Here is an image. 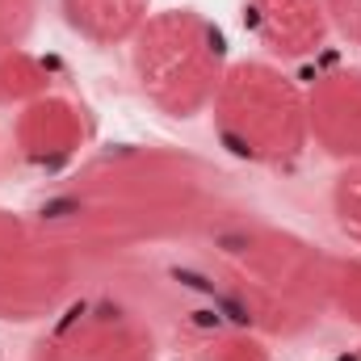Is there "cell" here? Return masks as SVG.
<instances>
[{
	"instance_id": "6da1fadb",
	"label": "cell",
	"mask_w": 361,
	"mask_h": 361,
	"mask_svg": "<svg viewBox=\"0 0 361 361\" xmlns=\"http://www.w3.org/2000/svg\"><path fill=\"white\" fill-rule=\"evenodd\" d=\"M240 210L210 160L156 143H118L59 180L38 219L85 265L180 240L202 244Z\"/></svg>"
},
{
	"instance_id": "7a4b0ae2",
	"label": "cell",
	"mask_w": 361,
	"mask_h": 361,
	"mask_svg": "<svg viewBox=\"0 0 361 361\" xmlns=\"http://www.w3.org/2000/svg\"><path fill=\"white\" fill-rule=\"evenodd\" d=\"M206 281L223 311L265 341H294L332 311V261L324 248L248 210L202 240Z\"/></svg>"
},
{
	"instance_id": "3957f363",
	"label": "cell",
	"mask_w": 361,
	"mask_h": 361,
	"mask_svg": "<svg viewBox=\"0 0 361 361\" xmlns=\"http://www.w3.org/2000/svg\"><path fill=\"white\" fill-rule=\"evenodd\" d=\"M210 122L223 152L257 169L294 164L311 143L307 89H298L265 59H244L227 68L210 101Z\"/></svg>"
},
{
	"instance_id": "277c9868",
	"label": "cell",
	"mask_w": 361,
	"mask_h": 361,
	"mask_svg": "<svg viewBox=\"0 0 361 361\" xmlns=\"http://www.w3.org/2000/svg\"><path fill=\"white\" fill-rule=\"evenodd\" d=\"M130 68L147 105L164 118H197L227 76V38L197 8L152 13L130 38Z\"/></svg>"
},
{
	"instance_id": "5b68a950",
	"label": "cell",
	"mask_w": 361,
	"mask_h": 361,
	"mask_svg": "<svg viewBox=\"0 0 361 361\" xmlns=\"http://www.w3.org/2000/svg\"><path fill=\"white\" fill-rule=\"evenodd\" d=\"M76 252L38 219L0 206V319L38 324L76 294Z\"/></svg>"
},
{
	"instance_id": "8992f818",
	"label": "cell",
	"mask_w": 361,
	"mask_h": 361,
	"mask_svg": "<svg viewBox=\"0 0 361 361\" xmlns=\"http://www.w3.org/2000/svg\"><path fill=\"white\" fill-rule=\"evenodd\" d=\"M30 361H156V332L139 307L89 294L47 319Z\"/></svg>"
},
{
	"instance_id": "52a82bcc",
	"label": "cell",
	"mask_w": 361,
	"mask_h": 361,
	"mask_svg": "<svg viewBox=\"0 0 361 361\" xmlns=\"http://www.w3.org/2000/svg\"><path fill=\"white\" fill-rule=\"evenodd\" d=\"M89 109L63 92H47V97L21 105L17 122H13L17 156L38 173H55V169L72 164L89 147Z\"/></svg>"
},
{
	"instance_id": "ba28073f",
	"label": "cell",
	"mask_w": 361,
	"mask_h": 361,
	"mask_svg": "<svg viewBox=\"0 0 361 361\" xmlns=\"http://www.w3.org/2000/svg\"><path fill=\"white\" fill-rule=\"evenodd\" d=\"M307 126L319 152L341 164H361V72L332 68L307 89Z\"/></svg>"
},
{
	"instance_id": "9c48e42d",
	"label": "cell",
	"mask_w": 361,
	"mask_h": 361,
	"mask_svg": "<svg viewBox=\"0 0 361 361\" xmlns=\"http://www.w3.org/2000/svg\"><path fill=\"white\" fill-rule=\"evenodd\" d=\"M244 25L273 59H307L332 30L319 0H244Z\"/></svg>"
},
{
	"instance_id": "30bf717a",
	"label": "cell",
	"mask_w": 361,
	"mask_h": 361,
	"mask_svg": "<svg viewBox=\"0 0 361 361\" xmlns=\"http://www.w3.org/2000/svg\"><path fill=\"white\" fill-rule=\"evenodd\" d=\"M59 8L72 34L92 47H122L152 17V0H59Z\"/></svg>"
},
{
	"instance_id": "8fae6325",
	"label": "cell",
	"mask_w": 361,
	"mask_h": 361,
	"mask_svg": "<svg viewBox=\"0 0 361 361\" xmlns=\"http://www.w3.org/2000/svg\"><path fill=\"white\" fill-rule=\"evenodd\" d=\"M193 361H273V353L265 336L227 315V324H206L193 336Z\"/></svg>"
},
{
	"instance_id": "7c38bea8",
	"label": "cell",
	"mask_w": 361,
	"mask_h": 361,
	"mask_svg": "<svg viewBox=\"0 0 361 361\" xmlns=\"http://www.w3.org/2000/svg\"><path fill=\"white\" fill-rule=\"evenodd\" d=\"M51 92V63L30 55L25 47L0 55V105H30Z\"/></svg>"
},
{
	"instance_id": "4fadbf2b",
	"label": "cell",
	"mask_w": 361,
	"mask_h": 361,
	"mask_svg": "<svg viewBox=\"0 0 361 361\" xmlns=\"http://www.w3.org/2000/svg\"><path fill=\"white\" fill-rule=\"evenodd\" d=\"M332 219L341 235L361 248V164H345V173L332 185Z\"/></svg>"
},
{
	"instance_id": "5bb4252c",
	"label": "cell",
	"mask_w": 361,
	"mask_h": 361,
	"mask_svg": "<svg viewBox=\"0 0 361 361\" xmlns=\"http://www.w3.org/2000/svg\"><path fill=\"white\" fill-rule=\"evenodd\" d=\"M332 311H341L349 324L361 328V261H332Z\"/></svg>"
},
{
	"instance_id": "9a60e30c",
	"label": "cell",
	"mask_w": 361,
	"mask_h": 361,
	"mask_svg": "<svg viewBox=\"0 0 361 361\" xmlns=\"http://www.w3.org/2000/svg\"><path fill=\"white\" fill-rule=\"evenodd\" d=\"M34 17H38V0H0V55L25 42V34L34 30Z\"/></svg>"
},
{
	"instance_id": "2e32d148",
	"label": "cell",
	"mask_w": 361,
	"mask_h": 361,
	"mask_svg": "<svg viewBox=\"0 0 361 361\" xmlns=\"http://www.w3.org/2000/svg\"><path fill=\"white\" fill-rule=\"evenodd\" d=\"M319 4L328 13V25L349 47H361V0H319Z\"/></svg>"
}]
</instances>
